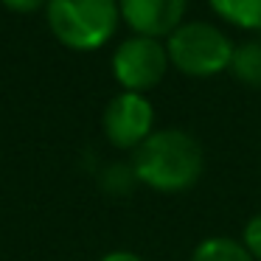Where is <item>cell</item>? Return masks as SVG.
<instances>
[{
    "mask_svg": "<svg viewBox=\"0 0 261 261\" xmlns=\"http://www.w3.org/2000/svg\"><path fill=\"white\" fill-rule=\"evenodd\" d=\"M205 169L199 141L186 129H158L135 149V180L158 194H182L197 186Z\"/></svg>",
    "mask_w": 261,
    "mask_h": 261,
    "instance_id": "1",
    "label": "cell"
},
{
    "mask_svg": "<svg viewBox=\"0 0 261 261\" xmlns=\"http://www.w3.org/2000/svg\"><path fill=\"white\" fill-rule=\"evenodd\" d=\"M51 34L70 51H96L113 40L121 23L118 0H48Z\"/></svg>",
    "mask_w": 261,
    "mask_h": 261,
    "instance_id": "2",
    "label": "cell"
},
{
    "mask_svg": "<svg viewBox=\"0 0 261 261\" xmlns=\"http://www.w3.org/2000/svg\"><path fill=\"white\" fill-rule=\"evenodd\" d=\"M233 40L214 23L191 20L166 37L169 65L191 79H211L227 73L233 59Z\"/></svg>",
    "mask_w": 261,
    "mask_h": 261,
    "instance_id": "3",
    "label": "cell"
},
{
    "mask_svg": "<svg viewBox=\"0 0 261 261\" xmlns=\"http://www.w3.org/2000/svg\"><path fill=\"white\" fill-rule=\"evenodd\" d=\"M113 76L121 85L124 93H141L158 87L163 76L169 73V54H166L163 40H152V37H126L113 54Z\"/></svg>",
    "mask_w": 261,
    "mask_h": 261,
    "instance_id": "4",
    "label": "cell"
},
{
    "mask_svg": "<svg viewBox=\"0 0 261 261\" xmlns=\"http://www.w3.org/2000/svg\"><path fill=\"white\" fill-rule=\"evenodd\" d=\"M104 138L115 149H132L135 152L143 141L154 132V107L141 93H124L113 96L101 115Z\"/></svg>",
    "mask_w": 261,
    "mask_h": 261,
    "instance_id": "5",
    "label": "cell"
},
{
    "mask_svg": "<svg viewBox=\"0 0 261 261\" xmlns=\"http://www.w3.org/2000/svg\"><path fill=\"white\" fill-rule=\"evenodd\" d=\"M188 0H118L121 20L129 25L132 34L166 40L186 23Z\"/></svg>",
    "mask_w": 261,
    "mask_h": 261,
    "instance_id": "6",
    "label": "cell"
},
{
    "mask_svg": "<svg viewBox=\"0 0 261 261\" xmlns=\"http://www.w3.org/2000/svg\"><path fill=\"white\" fill-rule=\"evenodd\" d=\"M219 20L242 31H261V0H208Z\"/></svg>",
    "mask_w": 261,
    "mask_h": 261,
    "instance_id": "7",
    "label": "cell"
},
{
    "mask_svg": "<svg viewBox=\"0 0 261 261\" xmlns=\"http://www.w3.org/2000/svg\"><path fill=\"white\" fill-rule=\"evenodd\" d=\"M227 73L247 87H261V42L247 40L233 48V59H230Z\"/></svg>",
    "mask_w": 261,
    "mask_h": 261,
    "instance_id": "8",
    "label": "cell"
},
{
    "mask_svg": "<svg viewBox=\"0 0 261 261\" xmlns=\"http://www.w3.org/2000/svg\"><path fill=\"white\" fill-rule=\"evenodd\" d=\"M191 261H253V255L242 247V242L227 236H211L199 242L191 253Z\"/></svg>",
    "mask_w": 261,
    "mask_h": 261,
    "instance_id": "9",
    "label": "cell"
},
{
    "mask_svg": "<svg viewBox=\"0 0 261 261\" xmlns=\"http://www.w3.org/2000/svg\"><path fill=\"white\" fill-rule=\"evenodd\" d=\"M242 247L253 255V261H261V214H255L253 219L244 225V230H242Z\"/></svg>",
    "mask_w": 261,
    "mask_h": 261,
    "instance_id": "10",
    "label": "cell"
},
{
    "mask_svg": "<svg viewBox=\"0 0 261 261\" xmlns=\"http://www.w3.org/2000/svg\"><path fill=\"white\" fill-rule=\"evenodd\" d=\"M9 12H17V14H31L37 9L48 6V0H0Z\"/></svg>",
    "mask_w": 261,
    "mask_h": 261,
    "instance_id": "11",
    "label": "cell"
},
{
    "mask_svg": "<svg viewBox=\"0 0 261 261\" xmlns=\"http://www.w3.org/2000/svg\"><path fill=\"white\" fill-rule=\"evenodd\" d=\"M101 261H143L138 253H132V250H113V253H107Z\"/></svg>",
    "mask_w": 261,
    "mask_h": 261,
    "instance_id": "12",
    "label": "cell"
},
{
    "mask_svg": "<svg viewBox=\"0 0 261 261\" xmlns=\"http://www.w3.org/2000/svg\"><path fill=\"white\" fill-rule=\"evenodd\" d=\"M258 42H261V31H258Z\"/></svg>",
    "mask_w": 261,
    "mask_h": 261,
    "instance_id": "13",
    "label": "cell"
}]
</instances>
